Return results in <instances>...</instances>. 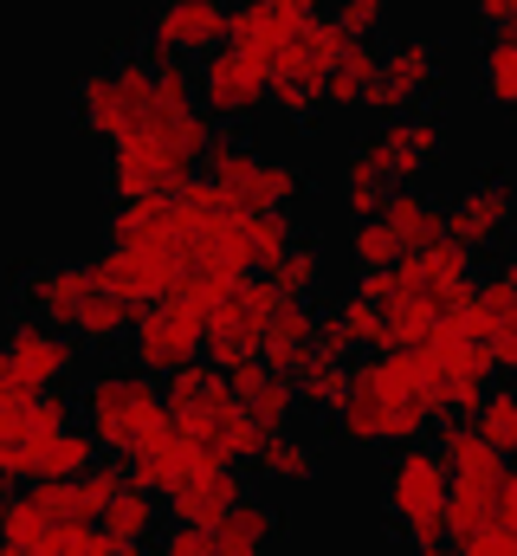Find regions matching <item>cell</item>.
I'll return each mask as SVG.
<instances>
[{
    "instance_id": "cell-12",
    "label": "cell",
    "mask_w": 517,
    "mask_h": 556,
    "mask_svg": "<svg viewBox=\"0 0 517 556\" xmlns=\"http://www.w3.org/2000/svg\"><path fill=\"white\" fill-rule=\"evenodd\" d=\"M194 98L214 124H253L265 111V91H272V59H258L247 46L220 39L207 59H194Z\"/></svg>"
},
{
    "instance_id": "cell-21",
    "label": "cell",
    "mask_w": 517,
    "mask_h": 556,
    "mask_svg": "<svg viewBox=\"0 0 517 556\" xmlns=\"http://www.w3.org/2000/svg\"><path fill=\"white\" fill-rule=\"evenodd\" d=\"M453 324H466V330L492 350V369H499V376H517V278L512 273L472 285V298L453 311Z\"/></svg>"
},
{
    "instance_id": "cell-3",
    "label": "cell",
    "mask_w": 517,
    "mask_h": 556,
    "mask_svg": "<svg viewBox=\"0 0 517 556\" xmlns=\"http://www.w3.org/2000/svg\"><path fill=\"white\" fill-rule=\"evenodd\" d=\"M356 291H369L382 311V350H407V343H427L472 298V253L440 233L433 247L401 253L382 273H363Z\"/></svg>"
},
{
    "instance_id": "cell-43",
    "label": "cell",
    "mask_w": 517,
    "mask_h": 556,
    "mask_svg": "<svg viewBox=\"0 0 517 556\" xmlns=\"http://www.w3.org/2000/svg\"><path fill=\"white\" fill-rule=\"evenodd\" d=\"M253 7H258V13H272L278 26H291V33H298V26H311V20L324 13V0H253Z\"/></svg>"
},
{
    "instance_id": "cell-20",
    "label": "cell",
    "mask_w": 517,
    "mask_h": 556,
    "mask_svg": "<svg viewBox=\"0 0 517 556\" xmlns=\"http://www.w3.org/2000/svg\"><path fill=\"white\" fill-rule=\"evenodd\" d=\"M7 356H13V369L26 376V382H39V389H59V382H72L78 376V337L72 330H59V324H46V317H13L7 324V343H0Z\"/></svg>"
},
{
    "instance_id": "cell-38",
    "label": "cell",
    "mask_w": 517,
    "mask_h": 556,
    "mask_svg": "<svg viewBox=\"0 0 517 556\" xmlns=\"http://www.w3.org/2000/svg\"><path fill=\"white\" fill-rule=\"evenodd\" d=\"M350 260H356V273H382V266L401 260V240L388 233L382 214H363V220L350 227Z\"/></svg>"
},
{
    "instance_id": "cell-22",
    "label": "cell",
    "mask_w": 517,
    "mask_h": 556,
    "mask_svg": "<svg viewBox=\"0 0 517 556\" xmlns=\"http://www.w3.org/2000/svg\"><path fill=\"white\" fill-rule=\"evenodd\" d=\"M247 498V485H240V472L234 466H220V459H207V466H194V472H181L168 492H162V511L175 518V525H220L234 505Z\"/></svg>"
},
{
    "instance_id": "cell-31",
    "label": "cell",
    "mask_w": 517,
    "mask_h": 556,
    "mask_svg": "<svg viewBox=\"0 0 517 556\" xmlns=\"http://www.w3.org/2000/svg\"><path fill=\"white\" fill-rule=\"evenodd\" d=\"M98 525L117 531V538H129V544H155V531H162V492H149V485L124 479L117 498L98 511Z\"/></svg>"
},
{
    "instance_id": "cell-28",
    "label": "cell",
    "mask_w": 517,
    "mask_h": 556,
    "mask_svg": "<svg viewBox=\"0 0 517 556\" xmlns=\"http://www.w3.org/2000/svg\"><path fill=\"white\" fill-rule=\"evenodd\" d=\"M278 511L265 505V498H240L220 525H214V556H272V544H278Z\"/></svg>"
},
{
    "instance_id": "cell-6",
    "label": "cell",
    "mask_w": 517,
    "mask_h": 556,
    "mask_svg": "<svg viewBox=\"0 0 517 556\" xmlns=\"http://www.w3.org/2000/svg\"><path fill=\"white\" fill-rule=\"evenodd\" d=\"M446 498H453V472H446L440 446H420V440L388 446L382 511L394 518L401 544L414 556H453V544H446Z\"/></svg>"
},
{
    "instance_id": "cell-37",
    "label": "cell",
    "mask_w": 517,
    "mask_h": 556,
    "mask_svg": "<svg viewBox=\"0 0 517 556\" xmlns=\"http://www.w3.org/2000/svg\"><path fill=\"white\" fill-rule=\"evenodd\" d=\"M298 240L291 227V207H265V214H247V253H253V273H265L285 247Z\"/></svg>"
},
{
    "instance_id": "cell-10",
    "label": "cell",
    "mask_w": 517,
    "mask_h": 556,
    "mask_svg": "<svg viewBox=\"0 0 517 556\" xmlns=\"http://www.w3.org/2000/svg\"><path fill=\"white\" fill-rule=\"evenodd\" d=\"M72 420H78V395L65 382L59 389H0V479L33 485L46 440Z\"/></svg>"
},
{
    "instance_id": "cell-13",
    "label": "cell",
    "mask_w": 517,
    "mask_h": 556,
    "mask_svg": "<svg viewBox=\"0 0 517 556\" xmlns=\"http://www.w3.org/2000/svg\"><path fill=\"white\" fill-rule=\"evenodd\" d=\"M420 356H427V376H433V402H440V420L446 415H472L479 408V395L492 389V350L466 330V324H440L427 343H420Z\"/></svg>"
},
{
    "instance_id": "cell-45",
    "label": "cell",
    "mask_w": 517,
    "mask_h": 556,
    "mask_svg": "<svg viewBox=\"0 0 517 556\" xmlns=\"http://www.w3.org/2000/svg\"><path fill=\"white\" fill-rule=\"evenodd\" d=\"M505 273L517 278V227H512V260H505Z\"/></svg>"
},
{
    "instance_id": "cell-7",
    "label": "cell",
    "mask_w": 517,
    "mask_h": 556,
    "mask_svg": "<svg viewBox=\"0 0 517 556\" xmlns=\"http://www.w3.org/2000/svg\"><path fill=\"white\" fill-rule=\"evenodd\" d=\"M78 420L91 427V440L104 453L129 459L142 440H155L168 427V395H162V376L136 369V363H111V369H91L85 389H78Z\"/></svg>"
},
{
    "instance_id": "cell-11",
    "label": "cell",
    "mask_w": 517,
    "mask_h": 556,
    "mask_svg": "<svg viewBox=\"0 0 517 556\" xmlns=\"http://www.w3.org/2000/svg\"><path fill=\"white\" fill-rule=\"evenodd\" d=\"M201 343H207V311L181 291H168L155 304H136V324L124 337L129 363L149 369V376H175L181 363H201Z\"/></svg>"
},
{
    "instance_id": "cell-30",
    "label": "cell",
    "mask_w": 517,
    "mask_h": 556,
    "mask_svg": "<svg viewBox=\"0 0 517 556\" xmlns=\"http://www.w3.org/2000/svg\"><path fill=\"white\" fill-rule=\"evenodd\" d=\"M291 389H298V408L304 415H337V402H343V389H350V356H337V350H311L304 356V369L291 376Z\"/></svg>"
},
{
    "instance_id": "cell-41",
    "label": "cell",
    "mask_w": 517,
    "mask_h": 556,
    "mask_svg": "<svg viewBox=\"0 0 517 556\" xmlns=\"http://www.w3.org/2000/svg\"><path fill=\"white\" fill-rule=\"evenodd\" d=\"M330 20H337L350 39H376V33L388 26V0H337Z\"/></svg>"
},
{
    "instance_id": "cell-36",
    "label": "cell",
    "mask_w": 517,
    "mask_h": 556,
    "mask_svg": "<svg viewBox=\"0 0 517 556\" xmlns=\"http://www.w3.org/2000/svg\"><path fill=\"white\" fill-rule=\"evenodd\" d=\"M265 278H272L285 298H311V291L324 285V253H317L311 240H291V247L265 266Z\"/></svg>"
},
{
    "instance_id": "cell-9",
    "label": "cell",
    "mask_w": 517,
    "mask_h": 556,
    "mask_svg": "<svg viewBox=\"0 0 517 556\" xmlns=\"http://www.w3.org/2000/svg\"><path fill=\"white\" fill-rule=\"evenodd\" d=\"M201 175L247 214H265V207H291L304 194V168L285 162V155H265L258 142L247 137H214L207 155H201Z\"/></svg>"
},
{
    "instance_id": "cell-16",
    "label": "cell",
    "mask_w": 517,
    "mask_h": 556,
    "mask_svg": "<svg viewBox=\"0 0 517 556\" xmlns=\"http://www.w3.org/2000/svg\"><path fill=\"white\" fill-rule=\"evenodd\" d=\"M388 188L394 181H420L440 155H446V124L433 111H401V117H382V130L356 149Z\"/></svg>"
},
{
    "instance_id": "cell-32",
    "label": "cell",
    "mask_w": 517,
    "mask_h": 556,
    "mask_svg": "<svg viewBox=\"0 0 517 556\" xmlns=\"http://www.w3.org/2000/svg\"><path fill=\"white\" fill-rule=\"evenodd\" d=\"M376 72H382V52H376L369 39H343V52H337V65H330V104H337V111H363Z\"/></svg>"
},
{
    "instance_id": "cell-24",
    "label": "cell",
    "mask_w": 517,
    "mask_h": 556,
    "mask_svg": "<svg viewBox=\"0 0 517 556\" xmlns=\"http://www.w3.org/2000/svg\"><path fill=\"white\" fill-rule=\"evenodd\" d=\"M227 389L240 395V408L272 433V427H291L298 415V389H291V376H278L265 356H247V363H234L227 369Z\"/></svg>"
},
{
    "instance_id": "cell-2",
    "label": "cell",
    "mask_w": 517,
    "mask_h": 556,
    "mask_svg": "<svg viewBox=\"0 0 517 556\" xmlns=\"http://www.w3.org/2000/svg\"><path fill=\"white\" fill-rule=\"evenodd\" d=\"M337 433L350 446H401V440H420L440 402H433V376H427V356L420 343L407 350H363V363L350 369V389L337 402Z\"/></svg>"
},
{
    "instance_id": "cell-44",
    "label": "cell",
    "mask_w": 517,
    "mask_h": 556,
    "mask_svg": "<svg viewBox=\"0 0 517 556\" xmlns=\"http://www.w3.org/2000/svg\"><path fill=\"white\" fill-rule=\"evenodd\" d=\"M472 20L486 33H505V26H517V0H472Z\"/></svg>"
},
{
    "instance_id": "cell-47",
    "label": "cell",
    "mask_w": 517,
    "mask_h": 556,
    "mask_svg": "<svg viewBox=\"0 0 517 556\" xmlns=\"http://www.w3.org/2000/svg\"><path fill=\"white\" fill-rule=\"evenodd\" d=\"M512 117H517V111H512Z\"/></svg>"
},
{
    "instance_id": "cell-15",
    "label": "cell",
    "mask_w": 517,
    "mask_h": 556,
    "mask_svg": "<svg viewBox=\"0 0 517 556\" xmlns=\"http://www.w3.org/2000/svg\"><path fill=\"white\" fill-rule=\"evenodd\" d=\"M272 304H278V285H272V278H240V285L207 311V343H201V356H207L214 369H234V363L258 356Z\"/></svg>"
},
{
    "instance_id": "cell-33",
    "label": "cell",
    "mask_w": 517,
    "mask_h": 556,
    "mask_svg": "<svg viewBox=\"0 0 517 556\" xmlns=\"http://www.w3.org/2000/svg\"><path fill=\"white\" fill-rule=\"evenodd\" d=\"M0 544H20V551L46 556V544H52V518L39 511L33 485H26V492H7V498H0Z\"/></svg>"
},
{
    "instance_id": "cell-4",
    "label": "cell",
    "mask_w": 517,
    "mask_h": 556,
    "mask_svg": "<svg viewBox=\"0 0 517 556\" xmlns=\"http://www.w3.org/2000/svg\"><path fill=\"white\" fill-rule=\"evenodd\" d=\"M214 142V117L194 104L168 124H149V130H129V137L111 142V162H104V181L111 194L129 201V194H175L181 181L201 175V155Z\"/></svg>"
},
{
    "instance_id": "cell-34",
    "label": "cell",
    "mask_w": 517,
    "mask_h": 556,
    "mask_svg": "<svg viewBox=\"0 0 517 556\" xmlns=\"http://www.w3.org/2000/svg\"><path fill=\"white\" fill-rule=\"evenodd\" d=\"M98 453H104V446L91 440V427H85V420H72V427H59V433L46 440V453H39V472H33V479H78Z\"/></svg>"
},
{
    "instance_id": "cell-23",
    "label": "cell",
    "mask_w": 517,
    "mask_h": 556,
    "mask_svg": "<svg viewBox=\"0 0 517 556\" xmlns=\"http://www.w3.org/2000/svg\"><path fill=\"white\" fill-rule=\"evenodd\" d=\"M91 291H98L91 260H72V266H39L33 278H20L26 311H33V317H46V324H59V330H72V317L85 311V298H91Z\"/></svg>"
},
{
    "instance_id": "cell-14",
    "label": "cell",
    "mask_w": 517,
    "mask_h": 556,
    "mask_svg": "<svg viewBox=\"0 0 517 556\" xmlns=\"http://www.w3.org/2000/svg\"><path fill=\"white\" fill-rule=\"evenodd\" d=\"M512 227H517V188L505 181V168L472 175L446 201V240H459L472 260L492 253V247H512Z\"/></svg>"
},
{
    "instance_id": "cell-46",
    "label": "cell",
    "mask_w": 517,
    "mask_h": 556,
    "mask_svg": "<svg viewBox=\"0 0 517 556\" xmlns=\"http://www.w3.org/2000/svg\"><path fill=\"white\" fill-rule=\"evenodd\" d=\"M7 485H13V479H0V498H7Z\"/></svg>"
},
{
    "instance_id": "cell-17",
    "label": "cell",
    "mask_w": 517,
    "mask_h": 556,
    "mask_svg": "<svg viewBox=\"0 0 517 556\" xmlns=\"http://www.w3.org/2000/svg\"><path fill=\"white\" fill-rule=\"evenodd\" d=\"M234 0H155L149 26H142V52L162 59H207L227 39Z\"/></svg>"
},
{
    "instance_id": "cell-5",
    "label": "cell",
    "mask_w": 517,
    "mask_h": 556,
    "mask_svg": "<svg viewBox=\"0 0 517 556\" xmlns=\"http://www.w3.org/2000/svg\"><path fill=\"white\" fill-rule=\"evenodd\" d=\"M162 395H168V420H175L207 459L247 466L258 453L265 427L240 408V395L227 389V369H214L207 356H201V363H181L175 376H162Z\"/></svg>"
},
{
    "instance_id": "cell-40",
    "label": "cell",
    "mask_w": 517,
    "mask_h": 556,
    "mask_svg": "<svg viewBox=\"0 0 517 556\" xmlns=\"http://www.w3.org/2000/svg\"><path fill=\"white\" fill-rule=\"evenodd\" d=\"M382 194H388V181L363 162V155H350V162H343V207H350V220L376 214V207H382Z\"/></svg>"
},
{
    "instance_id": "cell-39",
    "label": "cell",
    "mask_w": 517,
    "mask_h": 556,
    "mask_svg": "<svg viewBox=\"0 0 517 556\" xmlns=\"http://www.w3.org/2000/svg\"><path fill=\"white\" fill-rule=\"evenodd\" d=\"M446 544H453V556H517V531L492 511V518H479V525L453 531Z\"/></svg>"
},
{
    "instance_id": "cell-1",
    "label": "cell",
    "mask_w": 517,
    "mask_h": 556,
    "mask_svg": "<svg viewBox=\"0 0 517 556\" xmlns=\"http://www.w3.org/2000/svg\"><path fill=\"white\" fill-rule=\"evenodd\" d=\"M78 130L98 137L104 149L129 130H149V124H168L181 111H194V72L188 59H162V52H124V59H104L98 72L78 78Z\"/></svg>"
},
{
    "instance_id": "cell-18",
    "label": "cell",
    "mask_w": 517,
    "mask_h": 556,
    "mask_svg": "<svg viewBox=\"0 0 517 556\" xmlns=\"http://www.w3.org/2000/svg\"><path fill=\"white\" fill-rule=\"evenodd\" d=\"M91 278L104 291L129 298V304H155V298H168V291L188 285L181 260L168 247H136V240H104V253L91 260Z\"/></svg>"
},
{
    "instance_id": "cell-29",
    "label": "cell",
    "mask_w": 517,
    "mask_h": 556,
    "mask_svg": "<svg viewBox=\"0 0 517 556\" xmlns=\"http://www.w3.org/2000/svg\"><path fill=\"white\" fill-rule=\"evenodd\" d=\"M253 466H258L265 485H311V479H317V446H311L304 433H291V427H272V433L258 440Z\"/></svg>"
},
{
    "instance_id": "cell-26",
    "label": "cell",
    "mask_w": 517,
    "mask_h": 556,
    "mask_svg": "<svg viewBox=\"0 0 517 556\" xmlns=\"http://www.w3.org/2000/svg\"><path fill=\"white\" fill-rule=\"evenodd\" d=\"M376 214L388 220V233L401 240V253H420V247H433V240L446 233V207H440L433 194H420L414 181H394Z\"/></svg>"
},
{
    "instance_id": "cell-19",
    "label": "cell",
    "mask_w": 517,
    "mask_h": 556,
    "mask_svg": "<svg viewBox=\"0 0 517 556\" xmlns=\"http://www.w3.org/2000/svg\"><path fill=\"white\" fill-rule=\"evenodd\" d=\"M440 91V52L427 39H394L382 52V72L369 85V104L376 117H401V111H427V98Z\"/></svg>"
},
{
    "instance_id": "cell-25",
    "label": "cell",
    "mask_w": 517,
    "mask_h": 556,
    "mask_svg": "<svg viewBox=\"0 0 517 556\" xmlns=\"http://www.w3.org/2000/svg\"><path fill=\"white\" fill-rule=\"evenodd\" d=\"M311 350H317V311H311V298H285V291H278V304H272V317H265L258 356H265L278 376H298Z\"/></svg>"
},
{
    "instance_id": "cell-27",
    "label": "cell",
    "mask_w": 517,
    "mask_h": 556,
    "mask_svg": "<svg viewBox=\"0 0 517 556\" xmlns=\"http://www.w3.org/2000/svg\"><path fill=\"white\" fill-rule=\"evenodd\" d=\"M317 343L337 350V356H356V350H382V311L369 291H350L337 298L324 317H317Z\"/></svg>"
},
{
    "instance_id": "cell-8",
    "label": "cell",
    "mask_w": 517,
    "mask_h": 556,
    "mask_svg": "<svg viewBox=\"0 0 517 556\" xmlns=\"http://www.w3.org/2000/svg\"><path fill=\"white\" fill-rule=\"evenodd\" d=\"M343 26L337 20H311V26H298L278 52H272V91H265V104L285 117V124H311L324 104H330V65H337V52H343Z\"/></svg>"
},
{
    "instance_id": "cell-42",
    "label": "cell",
    "mask_w": 517,
    "mask_h": 556,
    "mask_svg": "<svg viewBox=\"0 0 517 556\" xmlns=\"http://www.w3.org/2000/svg\"><path fill=\"white\" fill-rule=\"evenodd\" d=\"M155 556H214V531L207 525H168V531H155Z\"/></svg>"
},
{
    "instance_id": "cell-35",
    "label": "cell",
    "mask_w": 517,
    "mask_h": 556,
    "mask_svg": "<svg viewBox=\"0 0 517 556\" xmlns=\"http://www.w3.org/2000/svg\"><path fill=\"white\" fill-rule=\"evenodd\" d=\"M472 427L512 459L517 453V382H492V389L479 395V408H472Z\"/></svg>"
}]
</instances>
